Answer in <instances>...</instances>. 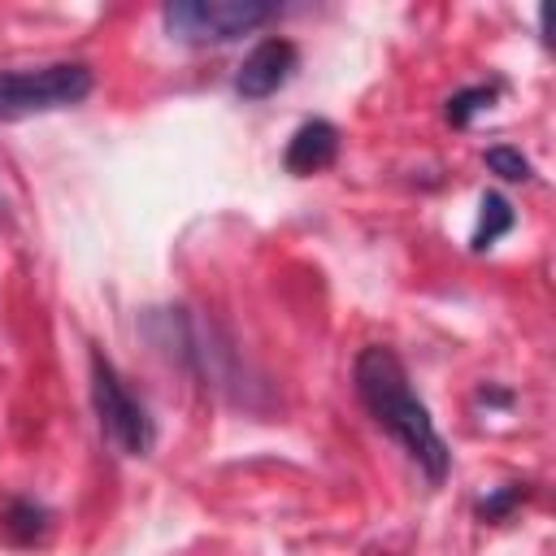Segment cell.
<instances>
[{"label":"cell","instance_id":"obj_1","mask_svg":"<svg viewBox=\"0 0 556 556\" xmlns=\"http://www.w3.org/2000/svg\"><path fill=\"white\" fill-rule=\"evenodd\" d=\"M352 382H356V400L365 404V413L421 465V473L430 482H443L452 452H447L443 434L434 430L426 400L413 391L404 361L391 348L369 343V348H361V356L352 365Z\"/></svg>","mask_w":556,"mask_h":556},{"label":"cell","instance_id":"obj_2","mask_svg":"<svg viewBox=\"0 0 556 556\" xmlns=\"http://www.w3.org/2000/svg\"><path fill=\"white\" fill-rule=\"evenodd\" d=\"M91 87H96V74L87 61H52L39 70H9V74H0V122L74 109L91 96Z\"/></svg>","mask_w":556,"mask_h":556},{"label":"cell","instance_id":"obj_3","mask_svg":"<svg viewBox=\"0 0 556 556\" xmlns=\"http://www.w3.org/2000/svg\"><path fill=\"white\" fill-rule=\"evenodd\" d=\"M274 17H278V4L269 0H169L161 4V26L178 43H230Z\"/></svg>","mask_w":556,"mask_h":556},{"label":"cell","instance_id":"obj_4","mask_svg":"<svg viewBox=\"0 0 556 556\" xmlns=\"http://www.w3.org/2000/svg\"><path fill=\"white\" fill-rule=\"evenodd\" d=\"M91 404L100 417V430L126 452V456H148L156 443V426L143 408V400L126 387L117 365L104 352H91Z\"/></svg>","mask_w":556,"mask_h":556},{"label":"cell","instance_id":"obj_5","mask_svg":"<svg viewBox=\"0 0 556 556\" xmlns=\"http://www.w3.org/2000/svg\"><path fill=\"white\" fill-rule=\"evenodd\" d=\"M295 65H300L295 43L282 39V35H269V39H261V43L243 56V65H239V74H235V91H239L243 100H265V96H274L278 87H287V78L295 74Z\"/></svg>","mask_w":556,"mask_h":556},{"label":"cell","instance_id":"obj_6","mask_svg":"<svg viewBox=\"0 0 556 556\" xmlns=\"http://www.w3.org/2000/svg\"><path fill=\"white\" fill-rule=\"evenodd\" d=\"M334 156H339V126L326 117H308L291 135L282 165H287V174H321L326 165H334Z\"/></svg>","mask_w":556,"mask_h":556},{"label":"cell","instance_id":"obj_7","mask_svg":"<svg viewBox=\"0 0 556 556\" xmlns=\"http://www.w3.org/2000/svg\"><path fill=\"white\" fill-rule=\"evenodd\" d=\"M478 208H482V213H478V226H473V239H469V248H473V252H486L495 239H504V235L513 230L517 213H513V204H508L500 191H486Z\"/></svg>","mask_w":556,"mask_h":556},{"label":"cell","instance_id":"obj_8","mask_svg":"<svg viewBox=\"0 0 556 556\" xmlns=\"http://www.w3.org/2000/svg\"><path fill=\"white\" fill-rule=\"evenodd\" d=\"M43 530H48V508H39L35 500H13L4 508V534L13 543H35L43 539Z\"/></svg>","mask_w":556,"mask_h":556},{"label":"cell","instance_id":"obj_9","mask_svg":"<svg viewBox=\"0 0 556 556\" xmlns=\"http://www.w3.org/2000/svg\"><path fill=\"white\" fill-rule=\"evenodd\" d=\"M495 96H500V87L495 83H473V87H460L456 96H447V122L452 126H469L482 109H491L495 104Z\"/></svg>","mask_w":556,"mask_h":556},{"label":"cell","instance_id":"obj_10","mask_svg":"<svg viewBox=\"0 0 556 556\" xmlns=\"http://www.w3.org/2000/svg\"><path fill=\"white\" fill-rule=\"evenodd\" d=\"M482 165H486L491 174H500L504 182H526V178L534 174L530 156H526L521 148H508V143H495V148H486V152H482Z\"/></svg>","mask_w":556,"mask_h":556},{"label":"cell","instance_id":"obj_11","mask_svg":"<svg viewBox=\"0 0 556 556\" xmlns=\"http://www.w3.org/2000/svg\"><path fill=\"white\" fill-rule=\"evenodd\" d=\"M530 491H526V482H508V486H500L495 495H486V500H478V517H486V521H500V517H508L521 500H526Z\"/></svg>","mask_w":556,"mask_h":556}]
</instances>
